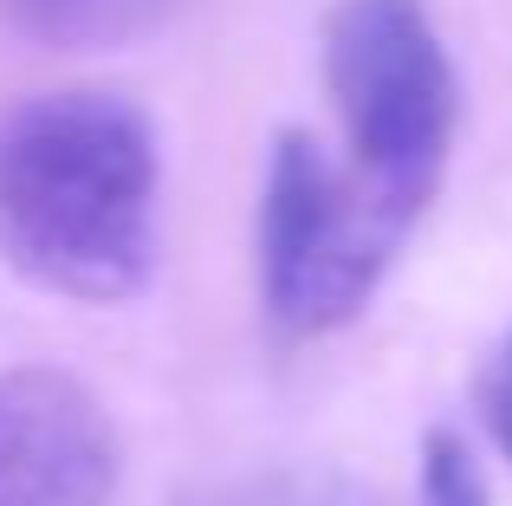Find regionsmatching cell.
Segmentation results:
<instances>
[{
    "instance_id": "obj_1",
    "label": "cell",
    "mask_w": 512,
    "mask_h": 506,
    "mask_svg": "<svg viewBox=\"0 0 512 506\" xmlns=\"http://www.w3.org/2000/svg\"><path fill=\"white\" fill-rule=\"evenodd\" d=\"M0 253L33 286L117 305L156 260V137L117 91H39L0 117Z\"/></svg>"
},
{
    "instance_id": "obj_2",
    "label": "cell",
    "mask_w": 512,
    "mask_h": 506,
    "mask_svg": "<svg viewBox=\"0 0 512 506\" xmlns=\"http://www.w3.org/2000/svg\"><path fill=\"white\" fill-rule=\"evenodd\" d=\"M325 91L344 124V163L409 228L435 202L461 130V78L428 0H331Z\"/></svg>"
},
{
    "instance_id": "obj_3",
    "label": "cell",
    "mask_w": 512,
    "mask_h": 506,
    "mask_svg": "<svg viewBox=\"0 0 512 506\" xmlns=\"http://www.w3.org/2000/svg\"><path fill=\"white\" fill-rule=\"evenodd\" d=\"M402 221L312 130H279L260 189V305L286 344L331 338L370 305Z\"/></svg>"
},
{
    "instance_id": "obj_4",
    "label": "cell",
    "mask_w": 512,
    "mask_h": 506,
    "mask_svg": "<svg viewBox=\"0 0 512 506\" xmlns=\"http://www.w3.org/2000/svg\"><path fill=\"white\" fill-rule=\"evenodd\" d=\"M117 468V429L78 377L0 370V506H111Z\"/></svg>"
},
{
    "instance_id": "obj_5",
    "label": "cell",
    "mask_w": 512,
    "mask_h": 506,
    "mask_svg": "<svg viewBox=\"0 0 512 506\" xmlns=\"http://www.w3.org/2000/svg\"><path fill=\"white\" fill-rule=\"evenodd\" d=\"M175 0H7L13 26L59 52H111L156 33Z\"/></svg>"
},
{
    "instance_id": "obj_6",
    "label": "cell",
    "mask_w": 512,
    "mask_h": 506,
    "mask_svg": "<svg viewBox=\"0 0 512 506\" xmlns=\"http://www.w3.org/2000/svg\"><path fill=\"white\" fill-rule=\"evenodd\" d=\"M175 506H383L370 481L344 468H260L188 487Z\"/></svg>"
},
{
    "instance_id": "obj_7",
    "label": "cell",
    "mask_w": 512,
    "mask_h": 506,
    "mask_svg": "<svg viewBox=\"0 0 512 506\" xmlns=\"http://www.w3.org/2000/svg\"><path fill=\"white\" fill-rule=\"evenodd\" d=\"M422 506H493L474 448L454 429H428L422 442Z\"/></svg>"
},
{
    "instance_id": "obj_8",
    "label": "cell",
    "mask_w": 512,
    "mask_h": 506,
    "mask_svg": "<svg viewBox=\"0 0 512 506\" xmlns=\"http://www.w3.org/2000/svg\"><path fill=\"white\" fill-rule=\"evenodd\" d=\"M480 416H487V429H493V442H500V455L512 461V331H506L500 351H493L487 377H480Z\"/></svg>"
}]
</instances>
